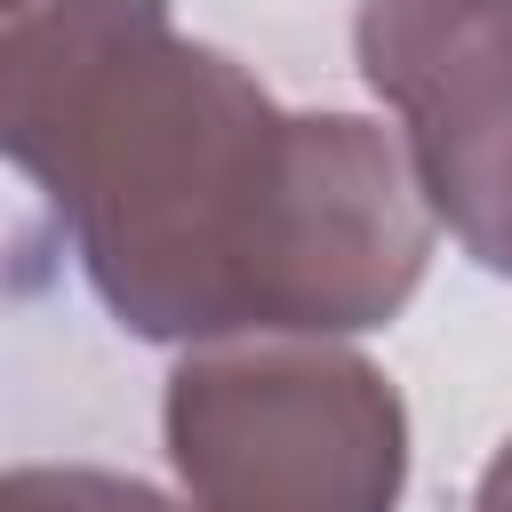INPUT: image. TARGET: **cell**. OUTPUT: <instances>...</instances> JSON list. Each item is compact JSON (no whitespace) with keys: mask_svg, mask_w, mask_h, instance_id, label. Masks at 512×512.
Masks as SVG:
<instances>
[{"mask_svg":"<svg viewBox=\"0 0 512 512\" xmlns=\"http://www.w3.org/2000/svg\"><path fill=\"white\" fill-rule=\"evenodd\" d=\"M480 512H512V448L488 464V488H480Z\"/></svg>","mask_w":512,"mask_h":512,"instance_id":"5b68a950","label":"cell"},{"mask_svg":"<svg viewBox=\"0 0 512 512\" xmlns=\"http://www.w3.org/2000/svg\"><path fill=\"white\" fill-rule=\"evenodd\" d=\"M8 152L72 216L104 304L144 336L360 328L424 264L400 152L360 120H288L160 0H24Z\"/></svg>","mask_w":512,"mask_h":512,"instance_id":"6da1fadb","label":"cell"},{"mask_svg":"<svg viewBox=\"0 0 512 512\" xmlns=\"http://www.w3.org/2000/svg\"><path fill=\"white\" fill-rule=\"evenodd\" d=\"M168 440L208 512H392L400 408L360 360L184 368Z\"/></svg>","mask_w":512,"mask_h":512,"instance_id":"7a4b0ae2","label":"cell"},{"mask_svg":"<svg viewBox=\"0 0 512 512\" xmlns=\"http://www.w3.org/2000/svg\"><path fill=\"white\" fill-rule=\"evenodd\" d=\"M360 56L408 120L432 208L512 272V0H368Z\"/></svg>","mask_w":512,"mask_h":512,"instance_id":"3957f363","label":"cell"},{"mask_svg":"<svg viewBox=\"0 0 512 512\" xmlns=\"http://www.w3.org/2000/svg\"><path fill=\"white\" fill-rule=\"evenodd\" d=\"M8 512H176L136 480H96V472H16Z\"/></svg>","mask_w":512,"mask_h":512,"instance_id":"277c9868","label":"cell"}]
</instances>
